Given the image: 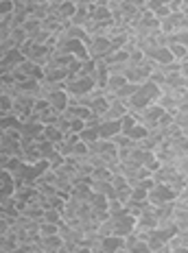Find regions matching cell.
<instances>
[{"mask_svg": "<svg viewBox=\"0 0 188 253\" xmlns=\"http://www.w3.org/2000/svg\"><path fill=\"white\" fill-rule=\"evenodd\" d=\"M86 129V120H81V118H75L70 123V131L72 133H81V131Z\"/></svg>", "mask_w": 188, "mask_h": 253, "instance_id": "cell-24", "label": "cell"}, {"mask_svg": "<svg viewBox=\"0 0 188 253\" xmlns=\"http://www.w3.org/2000/svg\"><path fill=\"white\" fill-rule=\"evenodd\" d=\"M127 83H129V81H127V77H125V75H109L107 83H105V89H107V92H114V94H116L118 89L125 87Z\"/></svg>", "mask_w": 188, "mask_h": 253, "instance_id": "cell-11", "label": "cell"}, {"mask_svg": "<svg viewBox=\"0 0 188 253\" xmlns=\"http://www.w3.org/2000/svg\"><path fill=\"white\" fill-rule=\"evenodd\" d=\"M177 177V170H175V166H160L158 170L153 172V179H155V183H169L171 179H175Z\"/></svg>", "mask_w": 188, "mask_h": 253, "instance_id": "cell-9", "label": "cell"}, {"mask_svg": "<svg viewBox=\"0 0 188 253\" xmlns=\"http://www.w3.org/2000/svg\"><path fill=\"white\" fill-rule=\"evenodd\" d=\"M42 22H44V20L35 18V15H29V18H27V22L22 24V29L27 31L29 35H33V33H38V31H42Z\"/></svg>", "mask_w": 188, "mask_h": 253, "instance_id": "cell-15", "label": "cell"}, {"mask_svg": "<svg viewBox=\"0 0 188 253\" xmlns=\"http://www.w3.org/2000/svg\"><path fill=\"white\" fill-rule=\"evenodd\" d=\"M132 253H151V249H149V242L138 238V240L134 242V247H132Z\"/></svg>", "mask_w": 188, "mask_h": 253, "instance_id": "cell-23", "label": "cell"}, {"mask_svg": "<svg viewBox=\"0 0 188 253\" xmlns=\"http://www.w3.org/2000/svg\"><path fill=\"white\" fill-rule=\"evenodd\" d=\"M33 253H46V251H44V249H40V247H35Z\"/></svg>", "mask_w": 188, "mask_h": 253, "instance_id": "cell-27", "label": "cell"}, {"mask_svg": "<svg viewBox=\"0 0 188 253\" xmlns=\"http://www.w3.org/2000/svg\"><path fill=\"white\" fill-rule=\"evenodd\" d=\"M171 44H182V46H186V48H188V29L177 31V33L171 35Z\"/></svg>", "mask_w": 188, "mask_h": 253, "instance_id": "cell-19", "label": "cell"}, {"mask_svg": "<svg viewBox=\"0 0 188 253\" xmlns=\"http://www.w3.org/2000/svg\"><path fill=\"white\" fill-rule=\"evenodd\" d=\"M44 138L48 140V142H53V144H57V142L66 140V135L61 133L57 126H44Z\"/></svg>", "mask_w": 188, "mask_h": 253, "instance_id": "cell-16", "label": "cell"}, {"mask_svg": "<svg viewBox=\"0 0 188 253\" xmlns=\"http://www.w3.org/2000/svg\"><path fill=\"white\" fill-rule=\"evenodd\" d=\"M138 87H140V85H136V83H127V85L121 87V89L116 92V98H118V101H123V103H127L129 98H132L134 94L138 92Z\"/></svg>", "mask_w": 188, "mask_h": 253, "instance_id": "cell-14", "label": "cell"}, {"mask_svg": "<svg viewBox=\"0 0 188 253\" xmlns=\"http://www.w3.org/2000/svg\"><path fill=\"white\" fill-rule=\"evenodd\" d=\"M96 129H98V138H101V140H112L114 135L121 133L123 123H121V120H107V123L98 125Z\"/></svg>", "mask_w": 188, "mask_h": 253, "instance_id": "cell-5", "label": "cell"}, {"mask_svg": "<svg viewBox=\"0 0 188 253\" xmlns=\"http://www.w3.org/2000/svg\"><path fill=\"white\" fill-rule=\"evenodd\" d=\"M55 234H59V225H55V223H40V236L42 238H48V236H55Z\"/></svg>", "mask_w": 188, "mask_h": 253, "instance_id": "cell-18", "label": "cell"}, {"mask_svg": "<svg viewBox=\"0 0 188 253\" xmlns=\"http://www.w3.org/2000/svg\"><path fill=\"white\" fill-rule=\"evenodd\" d=\"M162 96V89H160V85L158 83H153L149 79L147 83H142V85L138 87V92L134 94L132 98H129L127 103V107L129 109H144V107H149V105H155L158 103V98Z\"/></svg>", "mask_w": 188, "mask_h": 253, "instance_id": "cell-1", "label": "cell"}, {"mask_svg": "<svg viewBox=\"0 0 188 253\" xmlns=\"http://www.w3.org/2000/svg\"><path fill=\"white\" fill-rule=\"evenodd\" d=\"M112 48L114 46H112V40L109 38H90V42H88V55H90V59H94V61H101Z\"/></svg>", "mask_w": 188, "mask_h": 253, "instance_id": "cell-3", "label": "cell"}, {"mask_svg": "<svg viewBox=\"0 0 188 253\" xmlns=\"http://www.w3.org/2000/svg\"><path fill=\"white\" fill-rule=\"evenodd\" d=\"M20 214H24V216H27V218H31V220L44 223V214H46V210H44V208H40V205H35V203H27V205H22Z\"/></svg>", "mask_w": 188, "mask_h": 253, "instance_id": "cell-8", "label": "cell"}, {"mask_svg": "<svg viewBox=\"0 0 188 253\" xmlns=\"http://www.w3.org/2000/svg\"><path fill=\"white\" fill-rule=\"evenodd\" d=\"M79 140L81 142H86V144H90V142H96V140H101L98 138V129H92V126H86V129L79 133Z\"/></svg>", "mask_w": 188, "mask_h": 253, "instance_id": "cell-17", "label": "cell"}, {"mask_svg": "<svg viewBox=\"0 0 188 253\" xmlns=\"http://www.w3.org/2000/svg\"><path fill=\"white\" fill-rule=\"evenodd\" d=\"M184 138H186V146H188V133H186V135H184Z\"/></svg>", "mask_w": 188, "mask_h": 253, "instance_id": "cell-30", "label": "cell"}, {"mask_svg": "<svg viewBox=\"0 0 188 253\" xmlns=\"http://www.w3.org/2000/svg\"><path fill=\"white\" fill-rule=\"evenodd\" d=\"M173 223H175L177 231H188V210L175 208L173 210Z\"/></svg>", "mask_w": 188, "mask_h": 253, "instance_id": "cell-12", "label": "cell"}, {"mask_svg": "<svg viewBox=\"0 0 188 253\" xmlns=\"http://www.w3.org/2000/svg\"><path fill=\"white\" fill-rule=\"evenodd\" d=\"M90 188H92V192L101 194V197L116 199V188L112 186V181H101V179H92Z\"/></svg>", "mask_w": 188, "mask_h": 253, "instance_id": "cell-7", "label": "cell"}, {"mask_svg": "<svg viewBox=\"0 0 188 253\" xmlns=\"http://www.w3.org/2000/svg\"><path fill=\"white\" fill-rule=\"evenodd\" d=\"M123 247H125V238H121V236H105L101 249L105 253H116L118 249H123Z\"/></svg>", "mask_w": 188, "mask_h": 253, "instance_id": "cell-10", "label": "cell"}, {"mask_svg": "<svg viewBox=\"0 0 188 253\" xmlns=\"http://www.w3.org/2000/svg\"><path fill=\"white\" fill-rule=\"evenodd\" d=\"M180 75L184 77V79H188V61H186V59L180 63Z\"/></svg>", "mask_w": 188, "mask_h": 253, "instance_id": "cell-26", "label": "cell"}, {"mask_svg": "<svg viewBox=\"0 0 188 253\" xmlns=\"http://www.w3.org/2000/svg\"><path fill=\"white\" fill-rule=\"evenodd\" d=\"M132 194H134V190L132 188H123V190H118V192H116V199H118V201H121L123 205H127L129 201H132Z\"/></svg>", "mask_w": 188, "mask_h": 253, "instance_id": "cell-22", "label": "cell"}, {"mask_svg": "<svg viewBox=\"0 0 188 253\" xmlns=\"http://www.w3.org/2000/svg\"><path fill=\"white\" fill-rule=\"evenodd\" d=\"M92 253H105L103 249H92Z\"/></svg>", "mask_w": 188, "mask_h": 253, "instance_id": "cell-28", "label": "cell"}, {"mask_svg": "<svg viewBox=\"0 0 188 253\" xmlns=\"http://www.w3.org/2000/svg\"><path fill=\"white\" fill-rule=\"evenodd\" d=\"M169 48H171V55H173L177 61H182V59H184V57H186V50H188L186 46H182V44H171Z\"/></svg>", "mask_w": 188, "mask_h": 253, "instance_id": "cell-21", "label": "cell"}, {"mask_svg": "<svg viewBox=\"0 0 188 253\" xmlns=\"http://www.w3.org/2000/svg\"><path fill=\"white\" fill-rule=\"evenodd\" d=\"M147 201L153 205V208H160V205H164V203H173L175 194L171 192L169 186H164V183H155V186L149 190Z\"/></svg>", "mask_w": 188, "mask_h": 253, "instance_id": "cell-2", "label": "cell"}, {"mask_svg": "<svg viewBox=\"0 0 188 253\" xmlns=\"http://www.w3.org/2000/svg\"><path fill=\"white\" fill-rule=\"evenodd\" d=\"M129 253H132V251H129Z\"/></svg>", "mask_w": 188, "mask_h": 253, "instance_id": "cell-31", "label": "cell"}, {"mask_svg": "<svg viewBox=\"0 0 188 253\" xmlns=\"http://www.w3.org/2000/svg\"><path fill=\"white\" fill-rule=\"evenodd\" d=\"M171 247V253H188V247H182V245H169Z\"/></svg>", "mask_w": 188, "mask_h": 253, "instance_id": "cell-25", "label": "cell"}, {"mask_svg": "<svg viewBox=\"0 0 188 253\" xmlns=\"http://www.w3.org/2000/svg\"><path fill=\"white\" fill-rule=\"evenodd\" d=\"M48 105H50V109H53L55 114H61L64 109L68 107V103H70V96H68V92L66 89H59V92H53L48 98Z\"/></svg>", "mask_w": 188, "mask_h": 253, "instance_id": "cell-6", "label": "cell"}, {"mask_svg": "<svg viewBox=\"0 0 188 253\" xmlns=\"http://www.w3.org/2000/svg\"><path fill=\"white\" fill-rule=\"evenodd\" d=\"M175 208H182V210H188V186L184 188V190H182V192L180 194H177V197H175Z\"/></svg>", "mask_w": 188, "mask_h": 253, "instance_id": "cell-20", "label": "cell"}, {"mask_svg": "<svg viewBox=\"0 0 188 253\" xmlns=\"http://www.w3.org/2000/svg\"><path fill=\"white\" fill-rule=\"evenodd\" d=\"M173 123L182 129V135L188 133V112H186V109H182V107L177 109V112L173 114Z\"/></svg>", "mask_w": 188, "mask_h": 253, "instance_id": "cell-13", "label": "cell"}, {"mask_svg": "<svg viewBox=\"0 0 188 253\" xmlns=\"http://www.w3.org/2000/svg\"><path fill=\"white\" fill-rule=\"evenodd\" d=\"M129 114V107L125 105L123 101H112L109 103V107H107V112L105 114H101L98 118H101V123H107V120H123L125 116Z\"/></svg>", "mask_w": 188, "mask_h": 253, "instance_id": "cell-4", "label": "cell"}, {"mask_svg": "<svg viewBox=\"0 0 188 253\" xmlns=\"http://www.w3.org/2000/svg\"><path fill=\"white\" fill-rule=\"evenodd\" d=\"M184 181H186V186H188V172H186V175H184Z\"/></svg>", "mask_w": 188, "mask_h": 253, "instance_id": "cell-29", "label": "cell"}]
</instances>
